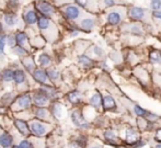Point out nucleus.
<instances>
[{"mask_svg": "<svg viewBox=\"0 0 161 148\" xmlns=\"http://www.w3.org/2000/svg\"><path fill=\"white\" fill-rule=\"evenodd\" d=\"M118 130V133L124 143V148H129L133 146L138 140L142 136V134L139 132V130L135 125L128 124V123H121L118 126H116Z\"/></svg>", "mask_w": 161, "mask_h": 148, "instance_id": "obj_1", "label": "nucleus"}, {"mask_svg": "<svg viewBox=\"0 0 161 148\" xmlns=\"http://www.w3.org/2000/svg\"><path fill=\"white\" fill-rule=\"evenodd\" d=\"M100 140L103 142L104 145L114 148H124V143L118 133V130L116 126L110 125L101 131V137Z\"/></svg>", "mask_w": 161, "mask_h": 148, "instance_id": "obj_2", "label": "nucleus"}, {"mask_svg": "<svg viewBox=\"0 0 161 148\" xmlns=\"http://www.w3.org/2000/svg\"><path fill=\"white\" fill-rule=\"evenodd\" d=\"M69 116H70V121L72 125L80 132H88L92 129L93 123L87 120L81 108H73Z\"/></svg>", "mask_w": 161, "mask_h": 148, "instance_id": "obj_3", "label": "nucleus"}, {"mask_svg": "<svg viewBox=\"0 0 161 148\" xmlns=\"http://www.w3.org/2000/svg\"><path fill=\"white\" fill-rule=\"evenodd\" d=\"M29 125H30L31 135H33L34 137L37 138L45 137L46 135H48L52 132L54 127L53 123L43 122V121H40L34 118L29 121Z\"/></svg>", "mask_w": 161, "mask_h": 148, "instance_id": "obj_4", "label": "nucleus"}, {"mask_svg": "<svg viewBox=\"0 0 161 148\" xmlns=\"http://www.w3.org/2000/svg\"><path fill=\"white\" fill-rule=\"evenodd\" d=\"M10 108L14 113H20V112L31 110L33 108L32 94H30L29 92H23V93L19 94Z\"/></svg>", "mask_w": 161, "mask_h": 148, "instance_id": "obj_5", "label": "nucleus"}, {"mask_svg": "<svg viewBox=\"0 0 161 148\" xmlns=\"http://www.w3.org/2000/svg\"><path fill=\"white\" fill-rule=\"evenodd\" d=\"M37 26H39L40 31L43 33L44 37L47 39L48 41H54V39L57 36V29H56L55 24L50 20V18L41 15L39 18Z\"/></svg>", "mask_w": 161, "mask_h": 148, "instance_id": "obj_6", "label": "nucleus"}, {"mask_svg": "<svg viewBox=\"0 0 161 148\" xmlns=\"http://www.w3.org/2000/svg\"><path fill=\"white\" fill-rule=\"evenodd\" d=\"M31 113H32V118L37 119L40 121H43V122H47V123H53L55 119L53 118L52 113H51L50 109L48 108H36L33 107L31 109Z\"/></svg>", "mask_w": 161, "mask_h": 148, "instance_id": "obj_7", "label": "nucleus"}, {"mask_svg": "<svg viewBox=\"0 0 161 148\" xmlns=\"http://www.w3.org/2000/svg\"><path fill=\"white\" fill-rule=\"evenodd\" d=\"M32 101H33V107H36V108H48L51 102H52L50 100V98L40 88L37 90L33 91Z\"/></svg>", "mask_w": 161, "mask_h": 148, "instance_id": "obj_8", "label": "nucleus"}, {"mask_svg": "<svg viewBox=\"0 0 161 148\" xmlns=\"http://www.w3.org/2000/svg\"><path fill=\"white\" fill-rule=\"evenodd\" d=\"M102 102H103V97H102V93L99 90H94V91L88 97V105L93 108L94 110H97L100 113H103V105H102Z\"/></svg>", "mask_w": 161, "mask_h": 148, "instance_id": "obj_9", "label": "nucleus"}, {"mask_svg": "<svg viewBox=\"0 0 161 148\" xmlns=\"http://www.w3.org/2000/svg\"><path fill=\"white\" fill-rule=\"evenodd\" d=\"M89 138L84 133H79L69 140V148H88Z\"/></svg>", "mask_w": 161, "mask_h": 148, "instance_id": "obj_10", "label": "nucleus"}, {"mask_svg": "<svg viewBox=\"0 0 161 148\" xmlns=\"http://www.w3.org/2000/svg\"><path fill=\"white\" fill-rule=\"evenodd\" d=\"M67 102L70 105H72L73 108H79L80 105L83 103L84 97L79 90H71L67 93L66 96Z\"/></svg>", "mask_w": 161, "mask_h": 148, "instance_id": "obj_11", "label": "nucleus"}, {"mask_svg": "<svg viewBox=\"0 0 161 148\" xmlns=\"http://www.w3.org/2000/svg\"><path fill=\"white\" fill-rule=\"evenodd\" d=\"M13 125H14L15 130L21 134L23 137H29L31 135V130L30 125H29V121L23 120V119L15 118L13 120Z\"/></svg>", "mask_w": 161, "mask_h": 148, "instance_id": "obj_12", "label": "nucleus"}, {"mask_svg": "<svg viewBox=\"0 0 161 148\" xmlns=\"http://www.w3.org/2000/svg\"><path fill=\"white\" fill-rule=\"evenodd\" d=\"M102 97H103L102 105H103L104 113H107V112H116V110H117V103H116L114 97L111 93H107V92L106 93H102Z\"/></svg>", "mask_w": 161, "mask_h": 148, "instance_id": "obj_13", "label": "nucleus"}, {"mask_svg": "<svg viewBox=\"0 0 161 148\" xmlns=\"http://www.w3.org/2000/svg\"><path fill=\"white\" fill-rule=\"evenodd\" d=\"M48 109H50L51 113H52L53 118L55 119V120H60V119H62L65 116V113H66L65 107L62 104V103L58 102V101L51 102Z\"/></svg>", "mask_w": 161, "mask_h": 148, "instance_id": "obj_14", "label": "nucleus"}, {"mask_svg": "<svg viewBox=\"0 0 161 148\" xmlns=\"http://www.w3.org/2000/svg\"><path fill=\"white\" fill-rule=\"evenodd\" d=\"M32 77L36 82H39L40 85H48L50 81V78H48L47 75V70H45L44 68H36L34 71L32 72Z\"/></svg>", "mask_w": 161, "mask_h": 148, "instance_id": "obj_15", "label": "nucleus"}, {"mask_svg": "<svg viewBox=\"0 0 161 148\" xmlns=\"http://www.w3.org/2000/svg\"><path fill=\"white\" fill-rule=\"evenodd\" d=\"M36 9L42 13V15L47 18H52L55 13V9L50 2L44 1V0H40L36 3Z\"/></svg>", "mask_w": 161, "mask_h": 148, "instance_id": "obj_16", "label": "nucleus"}, {"mask_svg": "<svg viewBox=\"0 0 161 148\" xmlns=\"http://www.w3.org/2000/svg\"><path fill=\"white\" fill-rule=\"evenodd\" d=\"M62 12H64L65 17L68 20H77L80 17V9L77 6H72V4H68L62 9Z\"/></svg>", "mask_w": 161, "mask_h": 148, "instance_id": "obj_17", "label": "nucleus"}, {"mask_svg": "<svg viewBox=\"0 0 161 148\" xmlns=\"http://www.w3.org/2000/svg\"><path fill=\"white\" fill-rule=\"evenodd\" d=\"M40 89L46 94V96L50 98V100L54 102V101H57V99L59 98V91H58L57 88H55L52 85H42Z\"/></svg>", "mask_w": 161, "mask_h": 148, "instance_id": "obj_18", "label": "nucleus"}, {"mask_svg": "<svg viewBox=\"0 0 161 148\" xmlns=\"http://www.w3.org/2000/svg\"><path fill=\"white\" fill-rule=\"evenodd\" d=\"M129 19L134 20V21H142L145 18V9L140 8V7H131L127 12Z\"/></svg>", "mask_w": 161, "mask_h": 148, "instance_id": "obj_19", "label": "nucleus"}, {"mask_svg": "<svg viewBox=\"0 0 161 148\" xmlns=\"http://www.w3.org/2000/svg\"><path fill=\"white\" fill-rule=\"evenodd\" d=\"M123 20V14L120 10H114L111 11L110 13H107L106 15V22L110 24V25H118L121 24Z\"/></svg>", "mask_w": 161, "mask_h": 148, "instance_id": "obj_20", "label": "nucleus"}, {"mask_svg": "<svg viewBox=\"0 0 161 148\" xmlns=\"http://www.w3.org/2000/svg\"><path fill=\"white\" fill-rule=\"evenodd\" d=\"M15 40H17V45L22 46L25 50H29V47H30V40H29V36L24 31H18L15 33Z\"/></svg>", "mask_w": 161, "mask_h": 148, "instance_id": "obj_21", "label": "nucleus"}, {"mask_svg": "<svg viewBox=\"0 0 161 148\" xmlns=\"http://www.w3.org/2000/svg\"><path fill=\"white\" fill-rule=\"evenodd\" d=\"M28 79H26V71L21 68L14 69V77H13V82L15 83V86L18 87H22L24 83H26Z\"/></svg>", "mask_w": 161, "mask_h": 148, "instance_id": "obj_22", "label": "nucleus"}, {"mask_svg": "<svg viewBox=\"0 0 161 148\" xmlns=\"http://www.w3.org/2000/svg\"><path fill=\"white\" fill-rule=\"evenodd\" d=\"M78 63L81 67H83L84 69H90V68L94 67L95 65V61L90 57L87 54H81L78 56Z\"/></svg>", "mask_w": 161, "mask_h": 148, "instance_id": "obj_23", "label": "nucleus"}, {"mask_svg": "<svg viewBox=\"0 0 161 148\" xmlns=\"http://www.w3.org/2000/svg\"><path fill=\"white\" fill-rule=\"evenodd\" d=\"M13 140H14V138L9 132L2 131V133L0 134V146L2 148H11L14 145Z\"/></svg>", "mask_w": 161, "mask_h": 148, "instance_id": "obj_24", "label": "nucleus"}, {"mask_svg": "<svg viewBox=\"0 0 161 148\" xmlns=\"http://www.w3.org/2000/svg\"><path fill=\"white\" fill-rule=\"evenodd\" d=\"M125 32L129 33L131 35L136 37H142L144 35V30H142V25H139L137 23L127 24L126 28H125Z\"/></svg>", "mask_w": 161, "mask_h": 148, "instance_id": "obj_25", "label": "nucleus"}, {"mask_svg": "<svg viewBox=\"0 0 161 148\" xmlns=\"http://www.w3.org/2000/svg\"><path fill=\"white\" fill-rule=\"evenodd\" d=\"M39 15L36 14L34 10H28L23 13V20L28 25H34V24H37L39 22Z\"/></svg>", "mask_w": 161, "mask_h": 148, "instance_id": "obj_26", "label": "nucleus"}, {"mask_svg": "<svg viewBox=\"0 0 161 148\" xmlns=\"http://www.w3.org/2000/svg\"><path fill=\"white\" fill-rule=\"evenodd\" d=\"M95 20L93 18H84L80 22V29L84 32H90L94 29Z\"/></svg>", "mask_w": 161, "mask_h": 148, "instance_id": "obj_27", "label": "nucleus"}, {"mask_svg": "<svg viewBox=\"0 0 161 148\" xmlns=\"http://www.w3.org/2000/svg\"><path fill=\"white\" fill-rule=\"evenodd\" d=\"M22 65H23L25 71L26 72H30V74H32V72L37 68L36 65H35V63H34V59H33L32 57L30 56V55L22 58Z\"/></svg>", "mask_w": 161, "mask_h": 148, "instance_id": "obj_28", "label": "nucleus"}, {"mask_svg": "<svg viewBox=\"0 0 161 148\" xmlns=\"http://www.w3.org/2000/svg\"><path fill=\"white\" fill-rule=\"evenodd\" d=\"M17 97L18 96L15 94V92H7V93H4L1 97L0 102H1V104L3 107H11L12 103L14 102V100L17 99Z\"/></svg>", "mask_w": 161, "mask_h": 148, "instance_id": "obj_29", "label": "nucleus"}, {"mask_svg": "<svg viewBox=\"0 0 161 148\" xmlns=\"http://www.w3.org/2000/svg\"><path fill=\"white\" fill-rule=\"evenodd\" d=\"M148 59L150 61V64L153 65H161V50H149L148 54Z\"/></svg>", "mask_w": 161, "mask_h": 148, "instance_id": "obj_30", "label": "nucleus"}, {"mask_svg": "<svg viewBox=\"0 0 161 148\" xmlns=\"http://www.w3.org/2000/svg\"><path fill=\"white\" fill-rule=\"evenodd\" d=\"M37 61H39V65L41 66L42 68L50 67V66L52 65V57H51L47 53H42V54L39 55Z\"/></svg>", "mask_w": 161, "mask_h": 148, "instance_id": "obj_31", "label": "nucleus"}, {"mask_svg": "<svg viewBox=\"0 0 161 148\" xmlns=\"http://www.w3.org/2000/svg\"><path fill=\"white\" fill-rule=\"evenodd\" d=\"M89 52H90L91 55H92V58H93V57H95V58H98V59H102L104 56H105V52H104V50L99 45L91 46ZM93 59H94V58H93Z\"/></svg>", "mask_w": 161, "mask_h": 148, "instance_id": "obj_32", "label": "nucleus"}, {"mask_svg": "<svg viewBox=\"0 0 161 148\" xmlns=\"http://www.w3.org/2000/svg\"><path fill=\"white\" fill-rule=\"evenodd\" d=\"M0 77H1V80L4 82H11L13 81V77H14V69L4 68L0 74Z\"/></svg>", "mask_w": 161, "mask_h": 148, "instance_id": "obj_33", "label": "nucleus"}, {"mask_svg": "<svg viewBox=\"0 0 161 148\" xmlns=\"http://www.w3.org/2000/svg\"><path fill=\"white\" fill-rule=\"evenodd\" d=\"M148 113H149L148 110L140 107L139 104L133 105V114L136 116V118H146V116L148 115Z\"/></svg>", "mask_w": 161, "mask_h": 148, "instance_id": "obj_34", "label": "nucleus"}, {"mask_svg": "<svg viewBox=\"0 0 161 148\" xmlns=\"http://www.w3.org/2000/svg\"><path fill=\"white\" fill-rule=\"evenodd\" d=\"M47 75H48V78H50V81L52 83H57L59 82L60 80V74L57 69L55 68H48L47 69Z\"/></svg>", "mask_w": 161, "mask_h": 148, "instance_id": "obj_35", "label": "nucleus"}, {"mask_svg": "<svg viewBox=\"0 0 161 148\" xmlns=\"http://www.w3.org/2000/svg\"><path fill=\"white\" fill-rule=\"evenodd\" d=\"M3 21L8 26H14L18 22L17 14H14V13H7L3 17Z\"/></svg>", "mask_w": 161, "mask_h": 148, "instance_id": "obj_36", "label": "nucleus"}, {"mask_svg": "<svg viewBox=\"0 0 161 148\" xmlns=\"http://www.w3.org/2000/svg\"><path fill=\"white\" fill-rule=\"evenodd\" d=\"M12 50H13V53H14V54H17L18 56H20L21 58L29 56V54H30L28 50H25L24 47H22V46H19V45L14 46V47L12 48Z\"/></svg>", "mask_w": 161, "mask_h": 148, "instance_id": "obj_37", "label": "nucleus"}, {"mask_svg": "<svg viewBox=\"0 0 161 148\" xmlns=\"http://www.w3.org/2000/svg\"><path fill=\"white\" fill-rule=\"evenodd\" d=\"M147 144H148V138H147L145 135H142V137L133 145V146H131L129 148H144L147 146Z\"/></svg>", "mask_w": 161, "mask_h": 148, "instance_id": "obj_38", "label": "nucleus"}, {"mask_svg": "<svg viewBox=\"0 0 161 148\" xmlns=\"http://www.w3.org/2000/svg\"><path fill=\"white\" fill-rule=\"evenodd\" d=\"M146 119L149 121V122L158 124V123H159V121L161 120V115H159V114H157V113H155V112L149 111V113H148V115L146 116Z\"/></svg>", "mask_w": 161, "mask_h": 148, "instance_id": "obj_39", "label": "nucleus"}, {"mask_svg": "<svg viewBox=\"0 0 161 148\" xmlns=\"http://www.w3.org/2000/svg\"><path fill=\"white\" fill-rule=\"evenodd\" d=\"M18 145H19L20 148H35L33 143L31 140H29L28 138H23L22 140H20V143Z\"/></svg>", "mask_w": 161, "mask_h": 148, "instance_id": "obj_40", "label": "nucleus"}, {"mask_svg": "<svg viewBox=\"0 0 161 148\" xmlns=\"http://www.w3.org/2000/svg\"><path fill=\"white\" fill-rule=\"evenodd\" d=\"M151 138L153 142L155 143H161V127L159 126L153 134H151Z\"/></svg>", "mask_w": 161, "mask_h": 148, "instance_id": "obj_41", "label": "nucleus"}, {"mask_svg": "<svg viewBox=\"0 0 161 148\" xmlns=\"http://www.w3.org/2000/svg\"><path fill=\"white\" fill-rule=\"evenodd\" d=\"M101 140H89L88 148H105L104 147L103 142H100Z\"/></svg>", "mask_w": 161, "mask_h": 148, "instance_id": "obj_42", "label": "nucleus"}, {"mask_svg": "<svg viewBox=\"0 0 161 148\" xmlns=\"http://www.w3.org/2000/svg\"><path fill=\"white\" fill-rule=\"evenodd\" d=\"M7 44H8L9 47L13 48L14 46H17V40H15V35L10 34L7 35Z\"/></svg>", "mask_w": 161, "mask_h": 148, "instance_id": "obj_43", "label": "nucleus"}, {"mask_svg": "<svg viewBox=\"0 0 161 148\" xmlns=\"http://www.w3.org/2000/svg\"><path fill=\"white\" fill-rule=\"evenodd\" d=\"M6 44H7V35L1 34L0 35V54H3L4 53Z\"/></svg>", "mask_w": 161, "mask_h": 148, "instance_id": "obj_44", "label": "nucleus"}, {"mask_svg": "<svg viewBox=\"0 0 161 148\" xmlns=\"http://www.w3.org/2000/svg\"><path fill=\"white\" fill-rule=\"evenodd\" d=\"M75 1L79 7L87 9V8H89V7L91 6V1H92V0H75Z\"/></svg>", "mask_w": 161, "mask_h": 148, "instance_id": "obj_45", "label": "nucleus"}, {"mask_svg": "<svg viewBox=\"0 0 161 148\" xmlns=\"http://www.w3.org/2000/svg\"><path fill=\"white\" fill-rule=\"evenodd\" d=\"M150 7L153 9V11L161 10V0H151Z\"/></svg>", "mask_w": 161, "mask_h": 148, "instance_id": "obj_46", "label": "nucleus"}, {"mask_svg": "<svg viewBox=\"0 0 161 148\" xmlns=\"http://www.w3.org/2000/svg\"><path fill=\"white\" fill-rule=\"evenodd\" d=\"M103 2H104V6L107 7V8H110V7L115 6L116 0H103Z\"/></svg>", "mask_w": 161, "mask_h": 148, "instance_id": "obj_47", "label": "nucleus"}, {"mask_svg": "<svg viewBox=\"0 0 161 148\" xmlns=\"http://www.w3.org/2000/svg\"><path fill=\"white\" fill-rule=\"evenodd\" d=\"M153 17L155 18L156 20H160V21H161V10L153 11Z\"/></svg>", "mask_w": 161, "mask_h": 148, "instance_id": "obj_48", "label": "nucleus"}, {"mask_svg": "<svg viewBox=\"0 0 161 148\" xmlns=\"http://www.w3.org/2000/svg\"><path fill=\"white\" fill-rule=\"evenodd\" d=\"M150 148H161V143H155V142H153V144H151V147Z\"/></svg>", "mask_w": 161, "mask_h": 148, "instance_id": "obj_49", "label": "nucleus"}, {"mask_svg": "<svg viewBox=\"0 0 161 148\" xmlns=\"http://www.w3.org/2000/svg\"><path fill=\"white\" fill-rule=\"evenodd\" d=\"M2 32H3V28H2V24H1V22H0V35L2 34Z\"/></svg>", "mask_w": 161, "mask_h": 148, "instance_id": "obj_50", "label": "nucleus"}, {"mask_svg": "<svg viewBox=\"0 0 161 148\" xmlns=\"http://www.w3.org/2000/svg\"><path fill=\"white\" fill-rule=\"evenodd\" d=\"M11 148H20V147H19V145H17V144H15V145H13V146L11 147Z\"/></svg>", "mask_w": 161, "mask_h": 148, "instance_id": "obj_51", "label": "nucleus"}, {"mask_svg": "<svg viewBox=\"0 0 161 148\" xmlns=\"http://www.w3.org/2000/svg\"><path fill=\"white\" fill-rule=\"evenodd\" d=\"M158 126H160V127H161V120L159 121V123H158Z\"/></svg>", "mask_w": 161, "mask_h": 148, "instance_id": "obj_52", "label": "nucleus"}, {"mask_svg": "<svg viewBox=\"0 0 161 148\" xmlns=\"http://www.w3.org/2000/svg\"><path fill=\"white\" fill-rule=\"evenodd\" d=\"M43 148H51V147H48V146H44Z\"/></svg>", "mask_w": 161, "mask_h": 148, "instance_id": "obj_53", "label": "nucleus"}, {"mask_svg": "<svg viewBox=\"0 0 161 148\" xmlns=\"http://www.w3.org/2000/svg\"><path fill=\"white\" fill-rule=\"evenodd\" d=\"M0 80H1V77H0Z\"/></svg>", "mask_w": 161, "mask_h": 148, "instance_id": "obj_54", "label": "nucleus"}]
</instances>
